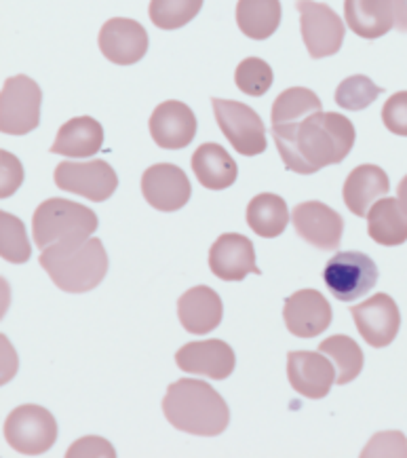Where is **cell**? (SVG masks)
Returning <instances> with one entry per match:
<instances>
[{"label": "cell", "mask_w": 407, "mask_h": 458, "mask_svg": "<svg viewBox=\"0 0 407 458\" xmlns=\"http://www.w3.org/2000/svg\"><path fill=\"white\" fill-rule=\"evenodd\" d=\"M273 136L289 172L309 175L344 161L357 133L344 114L321 110L292 125H275Z\"/></svg>", "instance_id": "cell-1"}, {"label": "cell", "mask_w": 407, "mask_h": 458, "mask_svg": "<svg viewBox=\"0 0 407 458\" xmlns=\"http://www.w3.org/2000/svg\"><path fill=\"white\" fill-rule=\"evenodd\" d=\"M163 414L178 431L199 437H216L226 431L230 412L224 397L203 380L182 378L169 385Z\"/></svg>", "instance_id": "cell-2"}, {"label": "cell", "mask_w": 407, "mask_h": 458, "mask_svg": "<svg viewBox=\"0 0 407 458\" xmlns=\"http://www.w3.org/2000/svg\"><path fill=\"white\" fill-rule=\"evenodd\" d=\"M40 267L53 284L70 293L96 290L108 273V254L99 239H87L81 243H55L43 250Z\"/></svg>", "instance_id": "cell-3"}, {"label": "cell", "mask_w": 407, "mask_h": 458, "mask_svg": "<svg viewBox=\"0 0 407 458\" xmlns=\"http://www.w3.org/2000/svg\"><path fill=\"white\" fill-rule=\"evenodd\" d=\"M98 231V216L85 205L68 199H47L32 218V237L43 251L55 243H81Z\"/></svg>", "instance_id": "cell-4"}, {"label": "cell", "mask_w": 407, "mask_h": 458, "mask_svg": "<svg viewBox=\"0 0 407 458\" xmlns=\"http://www.w3.org/2000/svg\"><path fill=\"white\" fill-rule=\"evenodd\" d=\"M43 91L30 76H11L0 93V131L7 136H26L40 123Z\"/></svg>", "instance_id": "cell-5"}, {"label": "cell", "mask_w": 407, "mask_h": 458, "mask_svg": "<svg viewBox=\"0 0 407 458\" xmlns=\"http://www.w3.org/2000/svg\"><path fill=\"white\" fill-rule=\"evenodd\" d=\"M222 133L243 157H256L267 150V127L256 110L234 99H211Z\"/></svg>", "instance_id": "cell-6"}, {"label": "cell", "mask_w": 407, "mask_h": 458, "mask_svg": "<svg viewBox=\"0 0 407 458\" xmlns=\"http://www.w3.org/2000/svg\"><path fill=\"white\" fill-rule=\"evenodd\" d=\"M323 281L334 298L342 302H355L368 296L377 281V267L361 251H340L329 258L323 271Z\"/></svg>", "instance_id": "cell-7"}, {"label": "cell", "mask_w": 407, "mask_h": 458, "mask_svg": "<svg viewBox=\"0 0 407 458\" xmlns=\"http://www.w3.org/2000/svg\"><path fill=\"white\" fill-rule=\"evenodd\" d=\"M4 439L21 454H45L57 439L55 416L34 403L15 408L4 422Z\"/></svg>", "instance_id": "cell-8"}, {"label": "cell", "mask_w": 407, "mask_h": 458, "mask_svg": "<svg viewBox=\"0 0 407 458\" xmlns=\"http://www.w3.org/2000/svg\"><path fill=\"white\" fill-rule=\"evenodd\" d=\"M300 30L306 45V51L312 60L335 55L344 43L346 28L342 17L329 4L315 3V0H298Z\"/></svg>", "instance_id": "cell-9"}, {"label": "cell", "mask_w": 407, "mask_h": 458, "mask_svg": "<svg viewBox=\"0 0 407 458\" xmlns=\"http://www.w3.org/2000/svg\"><path fill=\"white\" fill-rule=\"evenodd\" d=\"M53 178H55V184L62 191L74 192V195H81L96 203L110 199L114 195L116 186H119L114 169L106 161H99V158L87 163L64 161L57 165Z\"/></svg>", "instance_id": "cell-10"}, {"label": "cell", "mask_w": 407, "mask_h": 458, "mask_svg": "<svg viewBox=\"0 0 407 458\" xmlns=\"http://www.w3.org/2000/svg\"><path fill=\"white\" fill-rule=\"evenodd\" d=\"M351 315L361 338L374 349H385L397 338L401 313L397 302L388 293H376L369 301L352 304Z\"/></svg>", "instance_id": "cell-11"}, {"label": "cell", "mask_w": 407, "mask_h": 458, "mask_svg": "<svg viewBox=\"0 0 407 458\" xmlns=\"http://www.w3.org/2000/svg\"><path fill=\"white\" fill-rule=\"evenodd\" d=\"M292 222L296 233L312 248L323 251L338 250L342 233H344V220L326 203L306 201L296 205L292 211Z\"/></svg>", "instance_id": "cell-12"}, {"label": "cell", "mask_w": 407, "mask_h": 458, "mask_svg": "<svg viewBox=\"0 0 407 458\" xmlns=\"http://www.w3.org/2000/svg\"><path fill=\"white\" fill-rule=\"evenodd\" d=\"M99 51L116 66H133L148 51V34L140 21L112 17L99 30Z\"/></svg>", "instance_id": "cell-13"}, {"label": "cell", "mask_w": 407, "mask_h": 458, "mask_svg": "<svg viewBox=\"0 0 407 458\" xmlns=\"http://www.w3.org/2000/svg\"><path fill=\"white\" fill-rule=\"evenodd\" d=\"M141 195L158 211H178L191 201V180L178 165L157 163L141 175Z\"/></svg>", "instance_id": "cell-14"}, {"label": "cell", "mask_w": 407, "mask_h": 458, "mask_svg": "<svg viewBox=\"0 0 407 458\" xmlns=\"http://www.w3.org/2000/svg\"><path fill=\"white\" fill-rule=\"evenodd\" d=\"M287 378L300 395L323 399L335 383V366L321 351H293L287 355Z\"/></svg>", "instance_id": "cell-15"}, {"label": "cell", "mask_w": 407, "mask_h": 458, "mask_svg": "<svg viewBox=\"0 0 407 458\" xmlns=\"http://www.w3.org/2000/svg\"><path fill=\"white\" fill-rule=\"evenodd\" d=\"M150 136L165 150H182L197 136V119L191 106L178 99L158 104L150 116Z\"/></svg>", "instance_id": "cell-16"}, {"label": "cell", "mask_w": 407, "mask_h": 458, "mask_svg": "<svg viewBox=\"0 0 407 458\" xmlns=\"http://www.w3.org/2000/svg\"><path fill=\"white\" fill-rule=\"evenodd\" d=\"M209 268L222 281H243L247 275H259L253 243L239 233H226L211 245Z\"/></svg>", "instance_id": "cell-17"}, {"label": "cell", "mask_w": 407, "mask_h": 458, "mask_svg": "<svg viewBox=\"0 0 407 458\" xmlns=\"http://www.w3.org/2000/svg\"><path fill=\"white\" fill-rule=\"evenodd\" d=\"M283 319L293 336L315 338L332 323V307L321 292L300 290L285 301Z\"/></svg>", "instance_id": "cell-18"}, {"label": "cell", "mask_w": 407, "mask_h": 458, "mask_svg": "<svg viewBox=\"0 0 407 458\" xmlns=\"http://www.w3.org/2000/svg\"><path fill=\"white\" fill-rule=\"evenodd\" d=\"M175 363L182 372L224 380L234 369V351L224 340H200L182 346L175 355Z\"/></svg>", "instance_id": "cell-19"}, {"label": "cell", "mask_w": 407, "mask_h": 458, "mask_svg": "<svg viewBox=\"0 0 407 458\" xmlns=\"http://www.w3.org/2000/svg\"><path fill=\"white\" fill-rule=\"evenodd\" d=\"M178 317L186 332L205 336L222 323V298L208 285L191 287L178 301Z\"/></svg>", "instance_id": "cell-20"}, {"label": "cell", "mask_w": 407, "mask_h": 458, "mask_svg": "<svg viewBox=\"0 0 407 458\" xmlns=\"http://www.w3.org/2000/svg\"><path fill=\"white\" fill-rule=\"evenodd\" d=\"M391 191V182L382 167L359 165L348 174L344 182V203L359 218H368L371 205L385 199Z\"/></svg>", "instance_id": "cell-21"}, {"label": "cell", "mask_w": 407, "mask_h": 458, "mask_svg": "<svg viewBox=\"0 0 407 458\" xmlns=\"http://www.w3.org/2000/svg\"><path fill=\"white\" fill-rule=\"evenodd\" d=\"M344 17L357 37L380 38L394 26L393 0H344Z\"/></svg>", "instance_id": "cell-22"}, {"label": "cell", "mask_w": 407, "mask_h": 458, "mask_svg": "<svg viewBox=\"0 0 407 458\" xmlns=\"http://www.w3.org/2000/svg\"><path fill=\"white\" fill-rule=\"evenodd\" d=\"M104 144V127L91 116H76V119L64 123L57 131L55 142L51 146L53 155L64 157H91L99 152Z\"/></svg>", "instance_id": "cell-23"}, {"label": "cell", "mask_w": 407, "mask_h": 458, "mask_svg": "<svg viewBox=\"0 0 407 458\" xmlns=\"http://www.w3.org/2000/svg\"><path fill=\"white\" fill-rule=\"evenodd\" d=\"M192 172L200 186L209 191H224L239 178V167L234 158L220 144H203L192 155Z\"/></svg>", "instance_id": "cell-24"}, {"label": "cell", "mask_w": 407, "mask_h": 458, "mask_svg": "<svg viewBox=\"0 0 407 458\" xmlns=\"http://www.w3.org/2000/svg\"><path fill=\"white\" fill-rule=\"evenodd\" d=\"M368 233L385 248L403 245L407 241V211L399 199H380L368 211Z\"/></svg>", "instance_id": "cell-25"}, {"label": "cell", "mask_w": 407, "mask_h": 458, "mask_svg": "<svg viewBox=\"0 0 407 458\" xmlns=\"http://www.w3.org/2000/svg\"><path fill=\"white\" fill-rule=\"evenodd\" d=\"M289 220H292V214H289L287 203L273 192H262L247 205V225L258 237H279L287 228Z\"/></svg>", "instance_id": "cell-26"}, {"label": "cell", "mask_w": 407, "mask_h": 458, "mask_svg": "<svg viewBox=\"0 0 407 458\" xmlns=\"http://www.w3.org/2000/svg\"><path fill=\"white\" fill-rule=\"evenodd\" d=\"M281 23L279 0H239L237 26L245 37L267 40L273 37Z\"/></svg>", "instance_id": "cell-27"}, {"label": "cell", "mask_w": 407, "mask_h": 458, "mask_svg": "<svg viewBox=\"0 0 407 458\" xmlns=\"http://www.w3.org/2000/svg\"><path fill=\"white\" fill-rule=\"evenodd\" d=\"M318 351L327 355L335 366V383L340 386L352 383L363 369V351L352 338L335 334L318 344Z\"/></svg>", "instance_id": "cell-28"}, {"label": "cell", "mask_w": 407, "mask_h": 458, "mask_svg": "<svg viewBox=\"0 0 407 458\" xmlns=\"http://www.w3.org/2000/svg\"><path fill=\"white\" fill-rule=\"evenodd\" d=\"M315 113H321V99L317 98V93L306 87H292L275 99L270 121H273V127L292 125V123L304 121L306 116Z\"/></svg>", "instance_id": "cell-29"}, {"label": "cell", "mask_w": 407, "mask_h": 458, "mask_svg": "<svg viewBox=\"0 0 407 458\" xmlns=\"http://www.w3.org/2000/svg\"><path fill=\"white\" fill-rule=\"evenodd\" d=\"M200 9L203 0H150L148 15L161 30H178L191 23Z\"/></svg>", "instance_id": "cell-30"}, {"label": "cell", "mask_w": 407, "mask_h": 458, "mask_svg": "<svg viewBox=\"0 0 407 458\" xmlns=\"http://www.w3.org/2000/svg\"><path fill=\"white\" fill-rule=\"evenodd\" d=\"M380 93L382 87H377L374 81L363 74H355L348 76L338 85V89H335V104L340 108L351 110V113H359V110L369 108Z\"/></svg>", "instance_id": "cell-31"}, {"label": "cell", "mask_w": 407, "mask_h": 458, "mask_svg": "<svg viewBox=\"0 0 407 458\" xmlns=\"http://www.w3.org/2000/svg\"><path fill=\"white\" fill-rule=\"evenodd\" d=\"M0 231H3V239H0V254L7 262L23 264L30 258V241H28L26 228L15 216L3 211L0 214Z\"/></svg>", "instance_id": "cell-32"}, {"label": "cell", "mask_w": 407, "mask_h": 458, "mask_svg": "<svg viewBox=\"0 0 407 458\" xmlns=\"http://www.w3.org/2000/svg\"><path fill=\"white\" fill-rule=\"evenodd\" d=\"M273 68L264 60H259V57H247V60L239 64L237 72H234V83H237L245 96L251 98L264 96L273 87Z\"/></svg>", "instance_id": "cell-33"}, {"label": "cell", "mask_w": 407, "mask_h": 458, "mask_svg": "<svg viewBox=\"0 0 407 458\" xmlns=\"http://www.w3.org/2000/svg\"><path fill=\"white\" fill-rule=\"evenodd\" d=\"M361 456H407V442L401 431L376 433L365 445Z\"/></svg>", "instance_id": "cell-34"}, {"label": "cell", "mask_w": 407, "mask_h": 458, "mask_svg": "<svg viewBox=\"0 0 407 458\" xmlns=\"http://www.w3.org/2000/svg\"><path fill=\"white\" fill-rule=\"evenodd\" d=\"M382 121L393 136L407 138V91H399L388 98L382 108Z\"/></svg>", "instance_id": "cell-35"}, {"label": "cell", "mask_w": 407, "mask_h": 458, "mask_svg": "<svg viewBox=\"0 0 407 458\" xmlns=\"http://www.w3.org/2000/svg\"><path fill=\"white\" fill-rule=\"evenodd\" d=\"M0 163H3V188H0V197H11L23 182V167L20 158L11 155V152H0Z\"/></svg>", "instance_id": "cell-36"}, {"label": "cell", "mask_w": 407, "mask_h": 458, "mask_svg": "<svg viewBox=\"0 0 407 458\" xmlns=\"http://www.w3.org/2000/svg\"><path fill=\"white\" fill-rule=\"evenodd\" d=\"M116 452L112 445L106 442L102 437H96V436H89V437H82L76 442L74 445H70L68 448V456H114Z\"/></svg>", "instance_id": "cell-37"}, {"label": "cell", "mask_w": 407, "mask_h": 458, "mask_svg": "<svg viewBox=\"0 0 407 458\" xmlns=\"http://www.w3.org/2000/svg\"><path fill=\"white\" fill-rule=\"evenodd\" d=\"M394 28L399 32H407V0H393Z\"/></svg>", "instance_id": "cell-38"}, {"label": "cell", "mask_w": 407, "mask_h": 458, "mask_svg": "<svg viewBox=\"0 0 407 458\" xmlns=\"http://www.w3.org/2000/svg\"><path fill=\"white\" fill-rule=\"evenodd\" d=\"M397 199H399L401 208H403V209L407 211V175H405L403 180L399 182V186H397Z\"/></svg>", "instance_id": "cell-39"}]
</instances>
